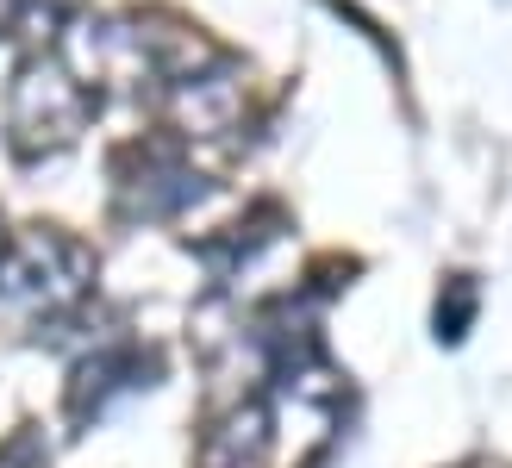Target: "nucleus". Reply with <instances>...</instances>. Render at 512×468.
<instances>
[{"instance_id":"nucleus-5","label":"nucleus","mask_w":512,"mask_h":468,"mask_svg":"<svg viewBox=\"0 0 512 468\" xmlns=\"http://www.w3.org/2000/svg\"><path fill=\"white\" fill-rule=\"evenodd\" d=\"M144 375H150V362L132 344H100L94 356H82V369H75V381H69V412H75V419H88V412L100 419L107 400L144 387Z\"/></svg>"},{"instance_id":"nucleus-4","label":"nucleus","mask_w":512,"mask_h":468,"mask_svg":"<svg viewBox=\"0 0 512 468\" xmlns=\"http://www.w3.org/2000/svg\"><path fill=\"white\" fill-rule=\"evenodd\" d=\"M169 113H175V125H182L188 138H219L225 125L244 113V88H238V75L219 69V63L194 69L182 82H169Z\"/></svg>"},{"instance_id":"nucleus-1","label":"nucleus","mask_w":512,"mask_h":468,"mask_svg":"<svg viewBox=\"0 0 512 468\" xmlns=\"http://www.w3.org/2000/svg\"><path fill=\"white\" fill-rule=\"evenodd\" d=\"M94 288V256L57 225H25L0 256V312L25 325H57Z\"/></svg>"},{"instance_id":"nucleus-9","label":"nucleus","mask_w":512,"mask_h":468,"mask_svg":"<svg viewBox=\"0 0 512 468\" xmlns=\"http://www.w3.org/2000/svg\"><path fill=\"white\" fill-rule=\"evenodd\" d=\"M7 238H13V231H7V225H0V256H7Z\"/></svg>"},{"instance_id":"nucleus-8","label":"nucleus","mask_w":512,"mask_h":468,"mask_svg":"<svg viewBox=\"0 0 512 468\" xmlns=\"http://www.w3.org/2000/svg\"><path fill=\"white\" fill-rule=\"evenodd\" d=\"M0 468H44V450H38V437H13V444L0 450Z\"/></svg>"},{"instance_id":"nucleus-2","label":"nucleus","mask_w":512,"mask_h":468,"mask_svg":"<svg viewBox=\"0 0 512 468\" xmlns=\"http://www.w3.org/2000/svg\"><path fill=\"white\" fill-rule=\"evenodd\" d=\"M94 119V88L75 82V69L44 50V57H25L7 82V144L19 163H44V156L69 150L88 132Z\"/></svg>"},{"instance_id":"nucleus-3","label":"nucleus","mask_w":512,"mask_h":468,"mask_svg":"<svg viewBox=\"0 0 512 468\" xmlns=\"http://www.w3.org/2000/svg\"><path fill=\"white\" fill-rule=\"evenodd\" d=\"M200 194V181L175 163L169 150H132L119 163V206L132 219H169Z\"/></svg>"},{"instance_id":"nucleus-7","label":"nucleus","mask_w":512,"mask_h":468,"mask_svg":"<svg viewBox=\"0 0 512 468\" xmlns=\"http://www.w3.org/2000/svg\"><path fill=\"white\" fill-rule=\"evenodd\" d=\"M63 19H69L63 0H13L7 38H13V44H25V57H44V50L63 38Z\"/></svg>"},{"instance_id":"nucleus-6","label":"nucleus","mask_w":512,"mask_h":468,"mask_svg":"<svg viewBox=\"0 0 512 468\" xmlns=\"http://www.w3.org/2000/svg\"><path fill=\"white\" fill-rule=\"evenodd\" d=\"M269 437H275V419L269 406H238L213 437H207V468H263L269 456Z\"/></svg>"}]
</instances>
